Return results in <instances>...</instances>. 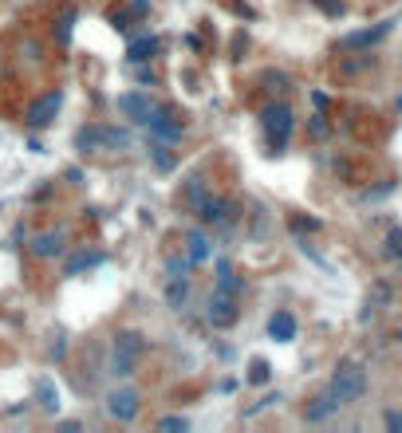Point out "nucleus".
<instances>
[{"label": "nucleus", "mask_w": 402, "mask_h": 433, "mask_svg": "<svg viewBox=\"0 0 402 433\" xmlns=\"http://www.w3.org/2000/svg\"><path fill=\"white\" fill-rule=\"evenodd\" d=\"M142 350H146V339L138 335V331H119L115 347H110V374L115 378H131L138 359H142Z\"/></svg>", "instance_id": "obj_1"}, {"label": "nucleus", "mask_w": 402, "mask_h": 433, "mask_svg": "<svg viewBox=\"0 0 402 433\" xmlns=\"http://www.w3.org/2000/svg\"><path fill=\"white\" fill-rule=\"evenodd\" d=\"M328 394L335 398V406H351V402H359V398L367 394V371L359 366V362H347V366H340V371L331 374Z\"/></svg>", "instance_id": "obj_2"}, {"label": "nucleus", "mask_w": 402, "mask_h": 433, "mask_svg": "<svg viewBox=\"0 0 402 433\" xmlns=\"http://www.w3.org/2000/svg\"><path fill=\"white\" fill-rule=\"evenodd\" d=\"M292 122H296V119H292V107H288V103H268V107L260 110V126H265L272 150H284V146H288Z\"/></svg>", "instance_id": "obj_3"}, {"label": "nucleus", "mask_w": 402, "mask_h": 433, "mask_svg": "<svg viewBox=\"0 0 402 433\" xmlns=\"http://www.w3.org/2000/svg\"><path fill=\"white\" fill-rule=\"evenodd\" d=\"M138 409H142V394H138L134 386H119V390L107 394V414L115 421H122V425L138 418Z\"/></svg>", "instance_id": "obj_4"}, {"label": "nucleus", "mask_w": 402, "mask_h": 433, "mask_svg": "<svg viewBox=\"0 0 402 433\" xmlns=\"http://www.w3.org/2000/svg\"><path fill=\"white\" fill-rule=\"evenodd\" d=\"M206 319L217 327V331L233 327L237 319H241V303H237V296H225V291L213 288V296H209V307H206Z\"/></svg>", "instance_id": "obj_5"}, {"label": "nucleus", "mask_w": 402, "mask_h": 433, "mask_svg": "<svg viewBox=\"0 0 402 433\" xmlns=\"http://www.w3.org/2000/svg\"><path fill=\"white\" fill-rule=\"evenodd\" d=\"M63 107V91H48V95H40L32 107H28V126L32 130H44V126H51L56 122V114H60Z\"/></svg>", "instance_id": "obj_6"}, {"label": "nucleus", "mask_w": 402, "mask_h": 433, "mask_svg": "<svg viewBox=\"0 0 402 433\" xmlns=\"http://www.w3.org/2000/svg\"><path fill=\"white\" fill-rule=\"evenodd\" d=\"M115 107H119V114H122V119L142 122V126H146L150 110H154V99H150L146 91H122V95L115 99Z\"/></svg>", "instance_id": "obj_7"}, {"label": "nucleus", "mask_w": 402, "mask_h": 433, "mask_svg": "<svg viewBox=\"0 0 402 433\" xmlns=\"http://www.w3.org/2000/svg\"><path fill=\"white\" fill-rule=\"evenodd\" d=\"M146 126H150L154 138H162V142H178V138H182V122L174 119L170 107H154L150 110V119H146Z\"/></svg>", "instance_id": "obj_8"}, {"label": "nucleus", "mask_w": 402, "mask_h": 433, "mask_svg": "<svg viewBox=\"0 0 402 433\" xmlns=\"http://www.w3.org/2000/svg\"><path fill=\"white\" fill-rule=\"evenodd\" d=\"M390 28H394V20H383V24L375 28H363V32H347V36L340 40L343 51H359V48H371V44H378V40L390 36Z\"/></svg>", "instance_id": "obj_9"}, {"label": "nucleus", "mask_w": 402, "mask_h": 433, "mask_svg": "<svg viewBox=\"0 0 402 433\" xmlns=\"http://www.w3.org/2000/svg\"><path fill=\"white\" fill-rule=\"evenodd\" d=\"M63 248H67V232L63 229H48L32 241V256L36 260H56V256H63Z\"/></svg>", "instance_id": "obj_10"}, {"label": "nucleus", "mask_w": 402, "mask_h": 433, "mask_svg": "<svg viewBox=\"0 0 402 433\" xmlns=\"http://www.w3.org/2000/svg\"><path fill=\"white\" fill-rule=\"evenodd\" d=\"M197 216H201V225H229L233 201H225V197H206V201L197 205Z\"/></svg>", "instance_id": "obj_11"}, {"label": "nucleus", "mask_w": 402, "mask_h": 433, "mask_svg": "<svg viewBox=\"0 0 402 433\" xmlns=\"http://www.w3.org/2000/svg\"><path fill=\"white\" fill-rule=\"evenodd\" d=\"M185 256H190L194 264H206L209 256H213V241H209L201 229H194L190 237H185Z\"/></svg>", "instance_id": "obj_12"}, {"label": "nucleus", "mask_w": 402, "mask_h": 433, "mask_svg": "<svg viewBox=\"0 0 402 433\" xmlns=\"http://www.w3.org/2000/svg\"><path fill=\"white\" fill-rule=\"evenodd\" d=\"M268 335L276 339V343H292L296 339V315L292 312H276L268 319Z\"/></svg>", "instance_id": "obj_13"}, {"label": "nucleus", "mask_w": 402, "mask_h": 433, "mask_svg": "<svg viewBox=\"0 0 402 433\" xmlns=\"http://www.w3.org/2000/svg\"><path fill=\"white\" fill-rule=\"evenodd\" d=\"M158 56V40L154 36H138L131 40V48H126V63H150Z\"/></svg>", "instance_id": "obj_14"}, {"label": "nucleus", "mask_w": 402, "mask_h": 433, "mask_svg": "<svg viewBox=\"0 0 402 433\" xmlns=\"http://www.w3.org/2000/svg\"><path fill=\"white\" fill-rule=\"evenodd\" d=\"M244 288V280L233 272L229 260H217V291H225V296H241Z\"/></svg>", "instance_id": "obj_15"}, {"label": "nucleus", "mask_w": 402, "mask_h": 433, "mask_svg": "<svg viewBox=\"0 0 402 433\" xmlns=\"http://www.w3.org/2000/svg\"><path fill=\"white\" fill-rule=\"evenodd\" d=\"M131 146V130L122 126H99V150H126Z\"/></svg>", "instance_id": "obj_16"}, {"label": "nucleus", "mask_w": 402, "mask_h": 433, "mask_svg": "<svg viewBox=\"0 0 402 433\" xmlns=\"http://www.w3.org/2000/svg\"><path fill=\"white\" fill-rule=\"evenodd\" d=\"M103 260H107V256H103V253H87V248H83V253H75L72 260L63 264V276H79L83 268H99V264H103Z\"/></svg>", "instance_id": "obj_17"}, {"label": "nucleus", "mask_w": 402, "mask_h": 433, "mask_svg": "<svg viewBox=\"0 0 402 433\" xmlns=\"http://www.w3.org/2000/svg\"><path fill=\"white\" fill-rule=\"evenodd\" d=\"M185 300H190V284H185V276H174L170 284H166V303H170L174 312H182Z\"/></svg>", "instance_id": "obj_18"}, {"label": "nucleus", "mask_w": 402, "mask_h": 433, "mask_svg": "<svg viewBox=\"0 0 402 433\" xmlns=\"http://www.w3.org/2000/svg\"><path fill=\"white\" fill-rule=\"evenodd\" d=\"M36 398H40V406L48 409V414H56L60 409V390L48 382V378H40V386H36Z\"/></svg>", "instance_id": "obj_19"}, {"label": "nucleus", "mask_w": 402, "mask_h": 433, "mask_svg": "<svg viewBox=\"0 0 402 433\" xmlns=\"http://www.w3.org/2000/svg\"><path fill=\"white\" fill-rule=\"evenodd\" d=\"M331 409H335V398L324 394V398H316V406H308V409H304V418H308V421H324Z\"/></svg>", "instance_id": "obj_20"}, {"label": "nucleus", "mask_w": 402, "mask_h": 433, "mask_svg": "<svg viewBox=\"0 0 402 433\" xmlns=\"http://www.w3.org/2000/svg\"><path fill=\"white\" fill-rule=\"evenodd\" d=\"M206 197H209V189H206V181H201V178H190V181H185V201L194 205V209L206 201Z\"/></svg>", "instance_id": "obj_21"}, {"label": "nucleus", "mask_w": 402, "mask_h": 433, "mask_svg": "<svg viewBox=\"0 0 402 433\" xmlns=\"http://www.w3.org/2000/svg\"><path fill=\"white\" fill-rule=\"evenodd\" d=\"M190 268H194V260H190V256H178V253H174L170 256V260H166V276H190Z\"/></svg>", "instance_id": "obj_22"}, {"label": "nucleus", "mask_w": 402, "mask_h": 433, "mask_svg": "<svg viewBox=\"0 0 402 433\" xmlns=\"http://www.w3.org/2000/svg\"><path fill=\"white\" fill-rule=\"evenodd\" d=\"M150 158H154V166H158V169H170V166H174V154H170V146L162 142V138H158V142H154V146H150Z\"/></svg>", "instance_id": "obj_23"}, {"label": "nucleus", "mask_w": 402, "mask_h": 433, "mask_svg": "<svg viewBox=\"0 0 402 433\" xmlns=\"http://www.w3.org/2000/svg\"><path fill=\"white\" fill-rule=\"evenodd\" d=\"M72 24H75V12H63L60 20H56V40H60V44L72 40Z\"/></svg>", "instance_id": "obj_24"}, {"label": "nucleus", "mask_w": 402, "mask_h": 433, "mask_svg": "<svg viewBox=\"0 0 402 433\" xmlns=\"http://www.w3.org/2000/svg\"><path fill=\"white\" fill-rule=\"evenodd\" d=\"M387 256L402 260V229H390V232H387Z\"/></svg>", "instance_id": "obj_25"}, {"label": "nucleus", "mask_w": 402, "mask_h": 433, "mask_svg": "<svg viewBox=\"0 0 402 433\" xmlns=\"http://www.w3.org/2000/svg\"><path fill=\"white\" fill-rule=\"evenodd\" d=\"M265 91H272V95H276V91H288V75H280V71H268L265 75Z\"/></svg>", "instance_id": "obj_26"}, {"label": "nucleus", "mask_w": 402, "mask_h": 433, "mask_svg": "<svg viewBox=\"0 0 402 433\" xmlns=\"http://www.w3.org/2000/svg\"><path fill=\"white\" fill-rule=\"evenodd\" d=\"M158 430H190V418H182V414H170V418L158 421Z\"/></svg>", "instance_id": "obj_27"}, {"label": "nucleus", "mask_w": 402, "mask_h": 433, "mask_svg": "<svg viewBox=\"0 0 402 433\" xmlns=\"http://www.w3.org/2000/svg\"><path fill=\"white\" fill-rule=\"evenodd\" d=\"M249 382H256V386L268 382V362H265V359H256V362H253V374H249Z\"/></svg>", "instance_id": "obj_28"}, {"label": "nucleus", "mask_w": 402, "mask_h": 433, "mask_svg": "<svg viewBox=\"0 0 402 433\" xmlns=\"http://www.w3.org/2000/svg\"><path fill=\"white\" fill-rule=\"evenodd\" d=\"M383 421H387V430L402 433V414H399V409H387V414H383Z\"/></svg>", "instance_id": "obj_29"}, {"label": "nucleus", "mask_w": 402, "mask_h": 433, "mask_svg": "<svg viewBox=\"0 0 402 433\" xmlns=\"http://www.w3.org/2000/svg\"><path fill=\"white\" fill-rule=\"evenodd\" d=\"M316 4H319L328 16H343V0H316Z\"/></svg>", "instance_id": "obj_30"}, {"label": "nucleus", "mask_w": 402, "mask_h": 433, "mask_svg": "<svg viewBox=\"0 0 402 433\" xmlns=\"http://www.w3.org/2000/svg\"><path fill=\"white\" fill-rule=\"evenodd\" d=\"M292 229H296V232H304V229H319V221H316V216H308V221H304V216H296V221H292Z\"/></svg>", "instance_id": "obj_31"}, {"label": "nucleus", "mask_w": 402, "mask_h": 433, "mask_svg": "<svg viewBox=\"0 0 402 433\" xmlns=\"http://www.w3.org/2000/svg\"><path fill=\"white\" fill-rule=\"evenodd\" d=\"M131 12H134V16H146L150 4H146V0H131Z\"/></svg>", "instance_id": "obj_32"}, {"label": "nucleus", "mask_w": 402, "mask_h": 433, "mask_svg": "<svg viewBox=\"0 0 402 433\" xmlns=\"http://www.w3.org/2000/svg\"><path fill=\"white\" fill-rule=\"evenodd\" d=\"M312 130H316V134H328V122H324V114H316V122H312Z\"/></svg>", "instance_id": "obj_33"}, {"label": "nucleus", "mask_w": 402, "mask_h": 433, "mask_svg": "<svg viewBox=\"0 0 402 433\" xmlns=\"http://www.w3.org/2000/svg\"><path fill=\"white\" fill-rule=\"evenodd\" d=\"M399 343H402V331H399Z\"/></svg>", "instance_id": "obj_34"}]
</instances>
